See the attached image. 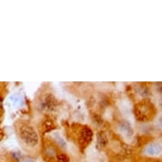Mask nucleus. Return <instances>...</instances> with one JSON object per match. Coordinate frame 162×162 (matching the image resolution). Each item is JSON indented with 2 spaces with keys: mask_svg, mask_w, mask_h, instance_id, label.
<instances>
[{
  "mask_svg": "<svg viewBox=\"0 0 162 162\" xmlns=\"http://www.w3.org/2000/svg\"><path fill=\"white\" fill-rule=\"evenodd\" d=\"M18 135H19L22 143H25L27 147L34 148L39 143V137L38 133L36 132L33 126H30L28 124H20V126L18 127Z\"/></svg>",
  "mask_w": 162,
  "mask_h": 162,
  "instance_id": "nucleus-1",
  "label": "nucleus"
},
{
  "mask_svg": "<svg viewBox=\"0 0 162 162\" xmlns=\"http://www.w3.org/2000/svg\"><path fill=\"white\" fill-rule=\"evenodd\" d=\"M136 118L139 121H149L154 116V107L149 102L142 101L138 103L134 108Z\"/></svg>",
  "mask_w": 162,
  "mask_h": 162,
  "instance_id": "nucleus-2",
  "label": "nucleus"
},
{
  "mask_svg": "<svg viewBox=\"0 0 162 162\" xmlns=\"http://www.w3.org/2000/svg\"><path fill=\"white\" fill-rule=\"evenodd\" d=\"M57 105V99L51 92H48V93H46L45 95H43L40 102V107L46 111H53L56 109Z\"/></svg>",
  "mask_w": 162,
  "mask_h": 162,
  "instance_id": "nucleus-3",
  "label": "nucleus"
},
{
  "mask_svg": "<svg viewBox=\"0 0 162 162\" xmlns=\"http://www.w3.org/2000/svg\"><path fill=\"white\" fill-rule=\"evenodd\" d=\"M92 129L88 126H82L80 129L78 134V143L82 148L87 147L92 140Z\"/></svg>",
  "mask_w": 162,
  "mask_h": 162,
  "instance_id": "nucleus-4",
  "label": "nucleus"
},
{
  "mask_svg": "<svg viewBox=\"0 0 162 162\" xmlns=\"http://www.w3.org/2000/svg\"><path fill=\"white\" fill-rule=\"evenodd\" d=\"M119 128L121 133H124L125 135L127 136V137H131V136L133 135V127H132L131 124L127 121H126V120L121 121V122H120V124H119Z\"/></svg>",
  "mask_w": 162,
  "mask_h": 162,
  "instance_id": "nucleus-5",
  "label": "nucleus"
},
{
  "mask_svg": "<svg viewBox=\"0 0 162 162\" xmlns=\"http://www.w3.org/2000/svg\"><path fill=\"white\" fill-rule=\"evenodd\" d=\"M108 143V138L105 132L101 131L97 134V148L104 149Z\"/></svg>",
  "mask_w": 162,
  "mask_h": 162,
  "instance_id": "nucleus-6",
  "label": "nucleus"
},
{
  "mask_svg": "<svg viewBox=\"0 0 162 162\" xmlns=\"http://www.w3.org/2000/svg\"><path fill=\"white\" fill-rule=\"evenodd\" d=\"M145 153L149 155H156L160 153V146L157 143H151L146 148Z\"/></svg>",
  "mask_w": 162,
  "mask_h": 162,
  "instance_id": "nucleus-7",
  "label": "nucleus"
},
{
  "mask_svg": "<svg viewBox=\"0 0 162 162\" xmlns=\"http://www.w3.org/2000/svg\"><path fill=\"white\" fill-rule=\"evenodd\" d=\"M56 158H57V161L58 162H68L69 161L68 156H67L66 154H63V153L57 154H56Z\"/></svg>",
  "mask_w": 162,
  "mask_h": 162,
  "instance_id": "nucleus-8",
  "label": "nucleus"
},
{
  "mask_svg": "<svg viewBox=\"0 0 162 162\" xmlns=\"http://www.w3.org/2000/svg\"><path fill=\"white\" fill-rule=\"evenodd\" d=\"M55 142L58 143V145H59V147L63 148V149H66V143L64 142V139L59 135H56V137H55Z\"/></svg>",
  "mask_w": 162,
  "mask_h": 162,
  "instance_id": "nucleus-9",
  "label": "nucleus"
},
{
  "mask_svg": "<svg viewBox=\"0 0 162 162\" xmlns=\"http://www.w3.org/2000/svg\"><path fill=\"white\" fill-rule=\"evenodd\" d=\"M43 126H44V128L47 129V131H50L52 128H54V124H53V122L50 121V120H45L44 123H43Z\"/></svg>",
  "mask_w": 162,
  "mask_h": 162,
  "instance_id": "nucleus-10",
  "label": "nucleus"
},
{
  "mask_svg": "<svg viewBox=\"0 0 162 162\" xmlns=\"http://www.w3.org/2000/svg\"><path fill=\"white\" fill-rule=\"evenodd\" d=\"M46 154L50 157L55 155V149L52 147H48L47 149H46Z\"/></svg>",
  "mask_w": 162,
  "mask_h": 162,
  "instance_id": "nucleus-11",
  "label": "nucleus"
},
{
  "mask_svg": "<svg viewBox=\"0 0 162 162\" xmlns=\"http://www.w3.org/2000/svg\"><path fill=\"white\" fill-rule=\"evenodd\" d=\"M11 100H12V102L14 103V105H19L21 103V101H20V99L17 95L13 96L12 98H11Z\"/></svg>",
  "mask_w": 162,
  "mask_h": 162,
  "instance_id": "nucleus-12",
  "label": "nucleus"
},
{
  "mask_svg": "<svg viewBox=\"0 0 162 162\" xmlns=\"http://www.w3.org/2000/svg\"><path fill=\"white\" fill-rule=\"evenodd\" d=\"M0 118H1V113H0Z\"/></svg>",
  "mask_w": 162,
  "mask_h": 162,
  "instance_id": "nucleus-13",
  "label": "nucleus"
}]
</instances>
